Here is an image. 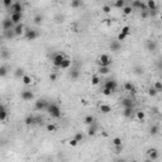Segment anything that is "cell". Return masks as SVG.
<instances>
[{
    "mask_svg": "<svg viewBox=\"0 0 162 162\" xmlns=\"http://www.w3.org/2000/svg\"><path fill=\"white\" fill-rule=\"evenodd\" d=\"M47 110H48L49 115L53 117V118H59L61 117V109H59V106L57 104H55V103L49 104L48 108H47Z\"/></svg>",
    "mask_w": 162,
    "mask_h": 162,
    "instance_id": "cell-1",
    "label": "cell"
},
{
    "mask_svg": "<svg viewBox=\"0 0 162 162\" xmlns=\"http://www.w3.org/2000/svg\"><path fill=\"white\" fill-rule=\"evenodd\" d=\"M113 63V61L110 59V57L108 55H101L99 59H98V65L99 66H110Z\"/></svg>",
    "mask_w": 162,
    "mask_h": 162,
    "instance_id": "cell-2",
    "label": "cell"
},
{
    "mask_svg": "<svg viewBox=\"0 0 162 162\" xmlns=\"http://www.w3.org/2000/svg\"><path fill=\"white\" fill-rule=\"evenodd\" d=\"M65 59V55L63 53H56L55 56H53V65L56 66V67H61V63H62V61Z\"/></svg>",
    "mask_w": 162,
    "mask_h": 162,
    "instance_id": "cell-3",
    "label": "cell"
},
{
    "mask_svg": "<svg viewBox=\"0 0 162 162\" xmlns=\"http://www.w3.org/2000/svg\"><path fill=\"white\" fill-rule=\"evenodd\" d=\"M38 36H39V33L36 29H28L27 33H25V38L28 41H34L36 38H38Z\"/></svg>",
    "mask_w": 162,
    "mask_h": 162,
    "instance_id": "cell-4",
    "label": "cell"
},
{
    "mask_svg": "<svg viewBox=\"0 0 162 162\" xmlns=\"http://www.w3.org/2000/svg\"><path fill=\"white\" fill-rule=\"evenodd\" d=\"M104 88L109 89V90H112L113 92L117 90V88H118V84H117V81H114V80H108L106 82H105V86Z\"/></svg>",
    "mask_w": 162,
    "mask_h": 162,
    "instance_id": "cell-5",
    "label": "cell"
},
{
    "mask_svg": "<svg viewBox=\"0 0 162 162\" xmlns=\"http://www.w3.org/2000/svg\"><path fill=\"white\" fill-rule=\"evenodd\" d=\"M33 98H34V95H33V92H32L30 90H24V91L22 92V99L25 100V101H29Z\"/></svg>",
    "mask_w": 162,
    "mask_h": 162,
    "instance_id": "cell-6",
    "label": "cell"
},
{
    "mask_svg": "<svg viewBox=\"0 0 162 162\" xmlns=\"http://www.w3.org/2000/svg\"><path fill=\"white\" fill-rule=\"evenodd\" d=\"M13 25H14V22H13L12 19H8V18H6V19L3 20V28H4V30L12 29Z\"/></svg>",
    "mask_w": 162,
    "mask_h": 162,
    "instance_id": "cell-7",
    "label": "cell"
},
{
    "mask_svg": "<svg viewBox=\"0 0 162 162\" xmlns=\"http://www.w3.org/2000/svg\"><path fill=\"white\" fill-rule=\"evenodd\" d=\"M120 48H122V46H120V42H119L118 39H117V41H112V43H110V49H112L113 52H119Z\"/></svg>",
    "mask_w": 162,
    "mask_h": 162,
    "instance_id": "cell-8",
    "label": "cell"
},
{
    "mask_svg": "<svg viewBox=\"0 0 162 162\" xmlns=\"http://www.w3.org/2000/svg\"><path fill=\"white\" fill-rule=\"evenodd\" d=\"M148 157H149L151 160H157V158H158V151H157L156 148L148 149Z\"/></svg>",
    "mask_w": 162,
    "mask_h": 162,
    "instance_id": "cell-9",
    "label": "cell"
},
{
    "mask_svg": "<svg viewBox=\"0 0 162 162\" xmlns=\"http://www.w3.org/2000/svg\"><path fill=\"white\" fill-rule=\"evenodd\" d=\"M34 108H36V110H43L44 108H46V101H44L43 99L37 100L36 104H34Z\"/></svg>",
    "mask_w": 162,
    "mask_h": 162,
    "instance_id": "cell-10",
    "label": "cell"
},
{
    "mask_svg": "<svg viewBox=\"0 0 162 162\" xmlns=\"http://www.w3.org/2000/svg\"><path fill=\"white\" fill-rule=\"evenodd\" d=\"M10 19L14 22V24H19L20 20H22V13H12Z\"/></svg>",
    "mask_w": 162,
    "mask_h": 162,
    "instance_id": "cell-11",
    "label": "cell"
},
{
    "mask_svg": "<svg viewBox=\"0 0 162 162\" xmlns=\"http://www.w3.org/2000/svg\"><path fill=\"white\" fill-rule=\"evenodd\" d=\"M12 10H13V13H22V10H23V5L18 1V3H15V4H13L12 6Z\"/></svg>",
    "mask_w": 162,
    "mask_h": 162,
    "instance_id": "cell-12",
    "label": "cell"
},
{
    "mask_svg": "<svg viewBox=\"0 0 162 162\" xmlns=\"http://www.w3.org/2000/svg\"><path fill=\"white\" fill-rule=\"evenodd\" d=\"M122 105H123L124 108H133V106H134V101H133L132 99L125 98V99L122 100Z\"/></svg>",
    "mask_w": 162,
    "mask_h": 162,
    "instance_id": "cell-13",
    "label": "cell"
},
{
    "mask_svg": "<svg viewBox=\"0 0 162 162\" xmlns=\"http://www.w3.org/2000/svg\"><path fill=\"white\" fill-rule=\"evenodd\" d=\"M147 6H148V10L151 12H156L157 10V4L155 0H147Z\"/></svg>",
    "mask_w": 162,
    "mask_h": 162,
    "instance_id": "cell-14",
    "label": "cell"
},
{
    "mask_svg": "<svg viewBox=\"0 0 162 162\" xmlns=\"http://www.w3.org/2000/svg\"><path fill=\"white\" fill-rule=\"evenodd\" d=\"M147 48H148L149 52H156V49H157V43H156L155 41H148Z\"/></svg>",
    "mask_w": 162,
    "mask_h": 162,
    "instance_id": "cell-15",
    "label": "cell"
},
{
    "mask_svg": "<svg viewBox=\"0 0 162 162\" xmlns=\"http://www.w3.org/2000/svg\"><path fill=\"white\" fill-rule=\"evenodd\" d=\"M133 113H134V109H133V108H124L123 115H124L125 118H132Z\"/></svg>",
    "mask_w": 162,
    "mask_h": 162,
    "instance_id": "cell-16",
    "label": "cell"
},
{
    "mask_svg": "<svg viewBox=\"0 0 162 162\" xmlns=\"http://www.w3.org/2000/svg\"><path fill=\"white\" fill-rule=\"evenodd\" d=\"M23 30H24V25L22 24V23H19V24H15L14 27V32L16 36H20L22 33H23Z\"/></svg>",
    "mask_w": 162,
    "mask_h": 162,
    "instance_id": "cell-17",
    "label": "cell"
},
{
    "mask_svg": "<svg viewBox=\"0 0 162 162\" xmlns=\"http://www.w3.org/2000/svg\"><path fill=\"white\" fill-rule=\"evenodd\" d=\"M100 112L104 114H109L112 112V106L110 105H106V104H101L100 105Z\"/></svg>",
    "mask_w": 162,
    "mask_h": 162,
    "instance_id": "cell-18",
    "label": "cell"
},
{
    "mask_svg": "<svg viewBox=\"0 0 162 162\" xmlns=\"http://www.w3.org/2000/svg\"><path fill=\"white\" fill-rule=\"evenodd\" d=\"M6 115H8L6 109H5V106H4V105H1V106H0V120H1V122H4V120L6 119Z\"/></svg>",
    "mask_w": 162,
    "mask_h": 162,
    "instance_id": "cell-19",
    "label": "cell"
},
{
    "mask_svg": "<svg viewBox=\"0 0 162 162\" xmlns=\"http://www.w3.org/2000/svg\"><path fill=\"white\" fill-rule=\"evenodd\" d=\"M71 66V59L67 58V57H65V59L62 61V63H61V69H63V70H66V69H69Z\"/></svg>",
    "mask_w": 162,
    "mask_h": 162,
    "instance_id": "cell-20",
    "label": "cell"
},
{
    "mask_svg": "<svg viewBox=\"0 0 162 162\" xmlns=\"http://www.w3.org/2000/svg\"><path fill=\"white\" fill-rule=\"evenodd\" d=\"M124 89H125L127 91L132 92V94L135 92V88H134V85H133L132 82H125V84H124Z\"/></svg>",
    "mask_w": 162,
    "mask_h": 162,
    "instance_id": "cell-21",
    "label": "cell"
},
{
    "mask_svg": "<svg viewBox=\"0 0 162 162\" xmlns=\"http://www.w3.org/2000/svg\"><path fill=\"white\" fill-rule=\"evenodd\" d=\"M96 131H98V127H96L95 123H92V124L90 125V128H89L88 134L89 135H95V134H96Z\"/></svg>",
    "mask_w": 162,
    "mask_h": 162,
    "instance_id": "cell-22",
    "label": "cell"
},
{
    "mask_svg": "<svg viewBox=\"0 0 162 162\" xmlns=\"http://www.w3.org/2000/svg\"><path fill=\"white\" fill-rule=\"evenodd\" d=\"M24 123H25L27 125H32V124H36V117H33V115H28L27 118L24 119Z\"/></svg>",
    "mask_w": 162,
    "mask_h": 162,
    "instance_id": "cell-23",
    "label": "cell"
},
{
    "mask_svg": "<svg viewBox=\"0 0 162 162\" xmlns=\"http://www.w3.org/2000/svg\"><path fill=\"white\" fill-rule=\"evenodd\" d=\"M99 72L101 75H108L110 72V69L109 66H99Z\"/></svg>",
    "mask_w": 162,
    "mask_h": 162,
    "instance_id": "cell-24",
    "label": "cell"
},
{
    "mask_svg": "<svg viewBox=\"0 0 162 162\" xmlns=\"http://www.w3.org/2000/svg\"><path fill=\"white\" fill-rule=\"evenodd\" d=\"M4 36L6 37V38H13L14 36H16L15 34V32H14V29H8V30H4Z\"/></svg>",
    "mask_w": 162,
    "mask_h": 162,
    "instance_id": "cell-25",
    "label": "cell"
},
{
    "mask_svg": "<svg viewBox=\"0 0 162 162\" xmlns=\"http://www.w3.org/2000/svg\"><path fill=\"white\" fill-rule=\"evenodd\" d=\"M84 122H85L88 125H91L92 123H95V118H94L92 115H86L85 119H84Z\"/></svg>",
    "mask_w": 162,
    "mask_h": 162,
    "instance_id": "cell-26",
    "label": "cell"
},
{
    "mask_svg": "<svg viewBox=\"0 0 162 162\" xmlns=\"http://www.w3.org/2000/svg\"><path fill=\"white\" fill-rule=\"evenodd\" d=\"M14 75H15V77L20 79V77H23L25 74H24V70H23V69H16L14 71Z\"/></svg>",
    "mask_w": 162,
    "mask_h": 162,
    "instance_id": "cell-27",
    "label": "cell"
},
{
    "mask_svg": "<svg viewBox=\"0 0 162 162\" xmlns=\"http://www.w3.org/2000/svg\"><path fill=\"white\" fill-rule=\"evenodd\" d=\"M81 4H82V1H81V0H71V8H74V9L80 8V6H81Z\"/></svg>",
    "mask_w": 162,
    "mask_h": 162,
    "instance_id": "cell-28",
    "label": "cell"
},
{
    "mask_svg": "<svg viewBox=\"0 0 162 162\" xmlns=\"http://www.w3.org/2000/svg\"><path fill=\"white\" fill-rule=\"evenodd\" d=\"M22 81H23L24 85H29L30 82H32V77L28 76V75H24V76L22 77Z\"/></svg>",
    "mask_w": 162,
    "mask_h": 162,
    "instance_id": "cell-29",
    "label": "cell"
},
{
    "mask_svg": "<svg viewBox=\"0 0 162 162\" xmlns=\"http://www.w3.org/2000/svg\"><path fill=\"white\" fill-rule=\"evenodd\" d=\"M157 133H158V127L157 125H152L151 129H149V134L151 135H156Z\"/></svg>",
    "mask_w": 162,
    "mask_h": 162,
    "instance_id": "cell-30",
    "label": "cell"
},
{
    "mask_svg": "<svg viewBox=\"0 0 162 162\" xmlns=\"http://www.w3.org/2000/svg\"><path fill=\"white\" fill-rule=\"evenodd\" d=\"M99 82H100V79H99V76H96V75L91 76V84H92V85H98Z\"/></svg>",
    "mask_w": 162,
    "mask_h": 162,
    "instance_id": "cell-31",
    "label": "cell"
},
{
    "mask_svg": "<svg viewBox=\"0 0 162 162\" xmlns=\"http://www.w3.org/2000/svg\"><path fill=\"white\" fill-rule=\"evenodd\" d=\"M132 12H133V8H132V6H124V8H123V13H124L125 15L132 14Z\"/></svg>",
    "mask_w": 162,
    "mask_h": 162,
    "instance_id": "cell-32",
    "label": "cell"
},
{
    "mask_svg": "<svg viewBox=\"0 0 162 162\" xmlns=\"http://www.w3.org/2000/svg\"><path fill=\"white\" fill-rule=\"evenodd\" d=\"M157 92H158V91L155 89V86L148 89V95H149V96H156V95H157Z\"/></svg>",
    "mask_w": 162,
    "mask_h": 162,
    "instance_id": "cell-33",
    "label": "cell"
},
{
    "mask_svg": "<svg viewBox=\"0 0 162 162\" xmlns=\"http://www.w3.org/2000/svg\"><path fill=\"white\" fill-rule=\"evenodd\" d=\"M70 77H71V79H77V77H79V70H76V69H75V70H71V72H70Z\"/></svg>",
    "mask_w": 162,
    "mask_h": 162,
    "instance_id": "cell-34",
    "label": "cell"
},
{
    "mask_svg": "<svg viewBox=\"0 0 162 162\" xmlns=\"http://www.w3.org/2000/svg\"><path fill=\"white\" fill-rule=\"evenodd\" d=\"M142 3H143L142 0H134L133 4H132V8H138V9H139L141 5H142Z\"/></svg>",
    "mask_w": 162,
    "mask_h": 162,
    "instance_id": "cell-35",
    "label": "cell"
},
{
    "mask_svg": "<svg viewBox=\"0 0 162 162\" xmlns=\"http://www.w3.org/2000/svg\"><path fill=\"white\" fill-rule=\"evenodd\" d=\"M42 20H43V16H42V15H36V16H34V23H36V24H42Z\"/></svg>",
    "mask_w": 162,
    "mask_h": 162,
    "instance_id": "cell-36",
    "label": "cell"
},
{
    "mask_svg": "<svg viewBox=\"0 0 162 162\" xmlns=\"http://www.w3.org/2000/svg\"><path fill=\"white\" fill-rule=\"evenodd\" d=\"M115 6L119 9H123L124 8V0H117L115 1Z\"/></svg>",
    "mask_w": 162,
    "mask_h": 162,
    "instance_id": "cell-37",
    "label": "cell"
},
{
    "mask_svg": "<svg viewBox=\"0 0 162 162\" xmlns=\"http://www.w3.org/2000/svg\"><path fill=\"white\" fill-rule=\"evenodd\" d=\"M75 138L79 141V142H82V139H84V134L81 132H77L76 134H75Z\"/></svg>",
    "mask_w": 162,
    "mask_h": 162,
    "instance_id": "cell-38",
    "label": "cell"
},
{
    "mask_svg": "<svg viewBox=\"0 0 162 162\" xmlns=\"http://www.w3.org/2000/svg\"><path fill=\"white\" fill-rule=\"evenodd\" d=\"M122 33H124V34H127V36H129V34H131V28H129L128 25H125V27H123V28H122Z\"/></svg>",
    "mask_w": 162,
    "mask_h": 162,
    "instance_id": "cell-39",
    "label": "cell"
},
{
    "mask_svg": "<svg viewBox=\"0 0 162 162\" xmlns=\"http://www.w3.org/2000/svg\"><path fill=\"white\" fill-rule=\"evenodd\" d=\"M122 142H123V141H122V138H119V137H117V138L113 139V144H114V146H120Z\"/></svg>",
    "mask_w": 162,
    "mask_h": 162,
    "instance_id": "cell-40",
    "label": "cell"
},
{
    "mask_svg": "<svg viewBox=\"0 0 162 162\" xmlns=\"http://www.w3.org/2000/svg\"><path fill=\"white\" fill-rule=\"evenodd\" d=\"M103 12L105 14H109L110 12H112V6L110 5H104L103 6Z\"/></svg>",
    "mask_w": 162,
    "mask_h": 162,
    "instance_id": "cell-41",
    "label": "cell"
},
{
    "mask_svg": "<svg viewBox=\"0 0 162 162\" xmlns=\"http://www.w3.org/2000/svg\"><path fill=\"white\" fill-rule=\"evenodd\" d=\"M155 89H156L157 91H162V82L161 81H156V84H155Z\"/></svg>",
    "mask_w": 162,
    "mask_h": 162,
    "instance_id": "cell-42",
    "label": "cell"
},
{
    "mask_svg": "<svg viewBox=\"0 0 162 162\" xmlns=\"http://www.w3.org/2000/svg\"><path fill=\"white\" fill-rule=\"evenodd\" d=\"M47 131L48 132H55L56 131V125L55 124H48L47 125Z\"/></svg>",
    "mask_w": 162,
    "mask_h": 162,
    "instance_id": "cell-43",
    "label": "cell"
},
{
    "mask_svg": "<svg viewBox=\"0 0 162 162\" xmlns=\"http://www.w3.org/2000/svg\"><path fill=\"white\" fill-rule=\"evenodd\" d=\"M5 75H6V67H5V66H1V67H0V76L4 77Z\"/></svg>",
    "mask_w": 162,
    "mask_h": 162,
    "instance_id": "cell-44",
    "label": "cell"
},
{
    "mask_svg": "<svg viewBox=\"0 0 162 162\" xmlns=\"http://www.w3.org/2000/svg\"><path fill=\"white\" fill-rule=\"evenodd\" d=\"M144 112H137V118L139 119V120H143L144 119Z\"/></svg>",
    "mask_w": 162,
    "mask_h": 162,
    "instance_id": "cell-45",
    "label": "cell"
},
{
    "mask_svg": "<svg viewBox=\"0 0 162 162\" xmlns=\"http://www.w3.org/2000/svg\"><path fill=\"white\" fill-rule=\"evenodd\" d=\"M3 3H4V5L6 8H10L13 5V0H3Z\"/></svg>",
    "mask_w": 162,
    "mask_h": 162,
    "instance_id": "cell-46",
    "label": "cell"
},
{
    "mask_svg": "<svg viewBox=\"0 0 162 162\" xmlns=\"http://www.w3.org/2000/svg\"><path fill=\"white\" fill-rule=\"evenodd\" d=\"M125 38H127V34H124V33H122V32L118 34V41H124Z\"/></svg>",
    "mask_w": 162,
    "mask_h": 162,
    "instance_id": "cell-47",
    "label": "cell"
},
{
    "mask_svg": "<svg viewBox=\"0 0 162 162\" xmlns=\"http://www.w3.org/2000/svg\"><path fill=\"white\" fill-rule=\"evenodd\" d=\"M112 90H109V89H106V88H104V90H103V94L105 95V96H109V95H112Z\"/></svg>",
    "mask_w": 162,
    "mask_h": 162,
    "instance_id": "cell-48",
    "label": "cell"
},
{
    "mask_svg": "<svg viewBox=\"0 0 162 162\" xmlns=\"http://www.w3.org/2000/svg\"><path fill=\"white\" fill-rule=\"evenodd\" d=\"M77 143H79V141H77L76 138H74V139H71V141H70V144H71L72 147H75V146H77Z\"/></svg>",
    "mask_w": 162,
    "mask_h": 162,
    "instance_id": "cell-49",
    "label": "cell"
},
{
    "mask_svg": "<svg viewBox=\"0 0 162 162\" xmlns=\"http://www.w3.org/2000/svg\"><path fill=\"white\" fill-rule=\"evenodd\" d=\"M56 79H57V75L55 74V72H52V74L49 75V80L51 81H56Z\"/></svg>",
    "mask_w": 162,
    "mask_h": 162,
    "instance_id": "cell-50",
    "label": "cell"
},
{
    "mask_svg": "<svg viewBox=\"0 0 162 162\" xmlns=\"http://www.w3.org/2000/svg\"><path fill=\"white\" fill-rule=\"evenodd\" d=\"M141 16L143 18V19H146L148 16V10H142V13H141Z\"/></svg>",
    "mask_w": 162,
    "mask_h": 162,
    "instance_id": "cell-51",
    "label": "cell"
},
{
    "mask_svg": "<svg viewBox=\"0 0 162 162\" xmlns=\"http://www.w3.org/2000/svg\"><path fill=\"white\" fill-rule=\"evenodd\" d=\"M123 151V144H120V146H115V152L117 153H120Z\"/></svg>",
    "mask_w": 162,
    "mask_h": 162,
    "instance_id": "cell-52",
    "label": "cell"
},
{
    "mask_svg": "<svg viewBox=\"0 0 162 162\" xmlns=\"http://www.w3.org/2000/svg\"><path fill=\"white\" fill-rule=\"evenodd\" d=\"M135 74H143V69L142 67H137L135 69Z\"/></svg>",
    "mask_w": 162,
    "mask_h": 162,
    "instance_id": "cell-53",
    "label": "cell"
},
{
    "mask_svg": "<svg viewBox=\"0 0 162 162\" xmlns=\"http://www.w3.org/2000/svg\"><path fill=\"white\" fill-rule=\"evenodd\" d=\"M42 123H43L42 118H39V117H37V118H36V124H42Z\"/></svg>",
    "mask_w": 162,
    "mask_h": 162,
    "instance_id": "cell-54",
    "label": "cell"
},
{
    "mask_svg": "<svg viewBox=\"0 0 162 162\" xmlns=\"http://www.w3.org/2000/svg\"><path fill=\"white\" fill-rule=\"evenodd\" d=\"M104 23H106V24H110L112 23V19H105V22Z\"/></svg>",
    "mask_w": 162,
    "mask_h": 162,
    "instance_id": "cell-55",
    "label": "cell"
},
{
    "mask_svg": "<svg viewBox=\"0 0 162 162\" xmlns=\"http://www.w3.org/2000/svg\"><path fill=\"white\" fill-rule=\"evenodd\" d=\"M161 80H162V74H161Z\"/></svg>",
    "mask_w": 162,
    "mask_h": 162,
    "instance_id": "cell-56",
    "label": "cell"
},
{
    "mask_svg": "<svg viewBox=\"0 0 162 162\" xmlns=\"http://www.w3.org/2000/svg\"><path fill=\"white\" fill-rule=\"evenodd\" d=\"M161 20H162V15H161Z\"/></svg>",
    "mask_w": 162,
    "mask_h": 162,
    "instance_id": "cell-57",
    "label": "cell"
}]
</instances>
